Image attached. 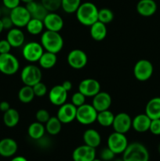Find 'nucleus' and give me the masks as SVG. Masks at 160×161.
<instances>
[{
    "instance_id": "1",
    "label": "nucleus",
    "mask_w": 160,
    "mask_h": 161,
    "mask_svg": "<svg viewBox=\"0 0 160 161\" xmlns=\"http://www.w3.org/2000/svg\"><path fill=\"white\" fill-rule=\"evenodd\" d=\"M98 8L91 2L81 3L75 12L76 18L81 25L90 27L98 20Z\"/></svg>"
},
{
    "instance_id": "2",
    "label": "nucleus",
    "mask_w": 160,
    "mask_h": 161,
    "mask_svg": "<svg viewBox=\"0 0 160 161\" xmlns=\"http://www.w3.org/2000/svg\"><path fill=\"white\" fill-rule=\"evenodd\" d=\"M40 43L45 51L56 54L64 47V39L60 32L46 30L42 33Z\"/></svg>"
},
{
    "instance_id": "3",
    "label": "nucleus",
    "mask_w": 160,
    "mask_h": 161,
    "mask_svg": "<svg viewBox=\"0 0 160 161\" xmlns=\"http://www.w3.org/2000/svg\"><path fill=\"white\" fill-rule=\"evenodd\" d=\"M124 161H149V153L147 148L140 142L128 145L122 153Z\"/></svg>"
},
{
    "instance_id": "4",
    "label": "nucleus",
    "mask_w": 160,
    "mask_h": 161,
    "mask_svg": "<svg viewBox=\"0 0 160 161\" xmlns=\"http://www.w3.org/2000/svg\"><path fill=\"white\" fill-rule=\"evenodd\" d=\"M42 78V74L41 69L39 66L33 64L25 66L20 73V80L26 86H33L36 83L41 82Z\"/></svg>"
},
{
    "instance_id": "5",
    "label": "nucleus",
    "mask_w": 160,
    "mask_h": 161,
    "mask_svg": "<svg viewBox=\"0 0 160 161\" xmlns=\"http://www.w3.org/2000/svg\"><path fill=\"white\" fill-rule=\"evenodd\" d=\"M20 69V62L11 53L0 54V72L6 75H13Z\"/></svg>"
},
{
    "instance_id": "6",
    "label": "nucleus",
    "mask_w": 160,
    "mask_h": 161,
    "mask_svg": "<svg viewBox=\"0 0 160 161\" xmlns=\"http://www.w3.org/2000/svg\"><path fill=\"white\" fill-rule=\"evenodd\" d=\"M97 113L98 112L92 105L85 103L77 108L75 119L83 125H89L97 121Z\"/></svg>"
},
{
    "instance_id": "7",
    "label": "nucleus",
    "mask_w": 160,
    "mask_h": 161,
    "mask_svg": "<svg viewBox=\"0 0 160 161\" xmlns=\"http://www.w3.org/2000/svg\"><path fill=\"white\" fill-rule=\"evenodd\" d=\"M154 67L150 61L141 59L136 61L133 67V75L135 78L141 82L148 80L153 75Z\"/></svg>"
},
{
    "instance_id": "8",
    "label": "nucleus",
    "mask_w": 160,
    "mask_h": 161,
    "mask_svg": "<svg viewBox=\"0 0 160 161\" xmlns=\"http://www.w3.org/2000/svg\"><path fill=\"white\" fill-rule=\"evenodd\" d=\"M44 53V49L40 42H31L24 44L22 49V55L27 61L35 63L39 61L41 56Z\"/></svg>"
},
{
    "instance_id": "9",
    "label": "nucleus",
    "mask_w": 160,
    "mask_h": 161,
    "mask_svg": "<svg viewBox=\"0 0 160 161\" xmlns=\"http://www.w3.org/2000/svg\"><path fill=\"white\" fill-rule=\"evenodd\" d=\"M108 147L115 154H122L128 146V140L125 134L119 133L114 131L108 136Z\"/></svg>"
},
{
    "instance_id": "10",
    "label": "nucleus",
    "mask_w": 160,
    "mask_h": 161,
    "mask_svg": "<svg viewBox=\"0 0 160 161\" xmlns=\"http://www.w3.org/2000/svg\"><path fill=\"white\" fill-rule=\"evenodd\" d=\"M9 17L12 20L13 24L17 28H24L26 27L27 24L31 20V17L29 11L25 6H18L17 7L11 9L9 11Z\"/></svg>"
},
{
    "instance_id": "11",
    "label": "nucleus",
    "mask_w": 160,
    "mask_h": 161,
    "mask_svg": "<svg viewBox=\"0 0 160 161\" xmlns=\"http://www.w3.org/2000/svg\"><path fill=\"white\" fill-rule=\"evenodd\" d=\"M67 61L71 68L76 70L83 69L87 64V54L80 49H74L67 54Z\"/></svg>"
},
{
    "instance_id": "12",
    "label": "nucleus",
    "mask_w": 160,
    "mask_h": 161,
    "mask_svg": "<svg viewBox=\"0 0 160 161\" xmlns=\"http://www.w3.org/2000/svg\"><path fill=\"white\" fill-rule=\"evenodd\" d=\"M114 131L125 134L132 128V118L126 113H119L115 116L112 124Z\"/></svg>"
},
{
    "instance_id": "13",
    "label": "nucleus",
    "mask_w": 160,
    "mask_h": 161,
    "mask_svg": "<svg viewBox=\"0 0 160 161\" xmlns=\"http://www.w3.org/2000/svg\"><path fill=\"white\" fill-rule=\"evenodd\" d=\"M77 107L73 104L64 103L61 105L56 113V117L63 124H67L74 121L76 118Z\"/></svg>"
},
{
    "instance_id": "14",
    "label": "nucleus",
    "mask_w": 160,
    "mask_h": 161,
    "mask_svg": "<svg viewBox=\"0 0 160 161\" xmlns=\"http://www.w3.org/2000/svg\"><path fill=\"white\" fill-rule=\"evenodd\" d=\"M78 91L86 97H93L100 91V84L95 79H85L80 82Z\"/></svg>"
},
{
    "instance_id": "15",
    "label": "nucleus",
    "mask_w": 160,
    "mask_h": 161,
    "mask_svg": "<svg viewBox=\"0 0 160 161\" xmlns=\"http://www.w3.org/2000/svg\"><path fill=\"white\" fill-rule=\"evenodd\" d=\"M96 158V149L86 145L78 146L72 153L74 161H93Z\"/></svg>"
},
{
    "instance_id": "16",
    "label": "nucleus",
    "mask_w": 160,
    "mask_h": 161,
    "mask_svg": "<svg viewBox=\"0 0 160 161\" xmlns=\"http://www.w3.org/2000/svg\"><path fill=\"white\" fill-rule=\"evenodd\" d=\"M44 27L49 31L60 32L64 27V20L58 14L55 12H49L43 19Z\"/></svg>"
},
{
    "instance_id": "17",
    "label": "nucleus",
    "mask_w": 160,
    "mask_h": 161,
    "mask_svg": "<svg viewBox=\"0 0 160 161\" xmlns=\"http://www.w3.org/2000/svg\"><path fill=\"white\" fill-rule=\"evenodd\" d=\"M67 98V91L62 85H56L50 89L49 92V100L53 105L61 106L66 103Z\"/></svg>"
},
{
    "instance_id": "18",
    "label": "nucleus",
    "mask_w": 160,
    "mask_h": 161,
    "mask_svg": "<svg viewBox=\"0 0 160 161\" xmlns=\"http://www.w3.org/2000/svg\"><path fill=\"white\" fill-rule=\"evenodd\" d=\"M112 99L108 93L100 91L98 94L93 97L92 105L97 112L104 111L109 109L111 105Z\"/></svg>"
},
{
    "instance_id": "19",
    "label": "nucleus",
    "mask_w": 160,
    "mask_h": 161,
    "mask_svg": "<svg viewBox=\"0 0 160 161\" xmlns=\"http://www.w3.org/2000/svg\"><path fill=\"white\" fill-rule=\"evenodd\" d=\"M18 145L14 139L5 138L0 140V156L3 157H12L17 152Z\"/></svg>"
},
{
    "instance_id": "20",
    "label": "nucleus",
    "mask_w": 160,
    "mask_h": 161,
    "mask_svg": "<svg viewBox=\"0 0 160 161\" xmlns=\"http://www.w3.org/2000/svg\"><path fill=\"white\" fill-rule=\"evenodd\" d=\"M136 12L141 16L148 17L153 16L157 11V3L155 0H139L136 3Z\"/></svg>"
},
{
    "instance_id": "21",
    "label": "nucleus",
    "mask_w": 160,
    "mask_h": 161,
    "mask_svg": "<svg viewBox=\"0 0 160 161\" xmlns=\"http://www.w3.org/2000/svg\"><path fill=\"white\" fill-rule=\"evenodd\" d=\"M6 39L11 47L14 48H18L22 47L24 43L25 35L22 30L19 28H12L8 31L6 35Z\"/></svg>"
},
{
    "instance_id": "22",
    "label": "nucleus",
    "mask_w": 160,
    "mask_h": 161,
    "mask_svg": "<svg viewBox=\"0 0 160 161\" xmlns=\"http://www.w3.org/2000/svg\"><path fill=\"white\" fill-rule=\"evenodd\" d=\"M152 119L145 114H138L132 119V127L138 133H144L149 130Z\"/></svg>"
},
{
    "instance_id": "23",
    "label": "nucleus",
    "mask_w": 160,
    "mask_h": 161,
    "mask_svg": "<svg viewBox=\"0 0 160 161\" xmlns=\"http://www.w3.org/2000/svg\"><path fill=\"white\" fill-rule=\"evenodd\" d=\"M25 7L29 11L31 18H36L43 20V19L49 13V11L45 9V7L42 3L35 2V0L27 3Z\"/></svg>"
},
{
    "instance_id": "24",
    "label": "nucleus",
    "mask_w": 160,
    "mask_h": 161,
    "mask_svg": "<svg viewBox=\"0 0 160 161\" xmlns=\"http://www.w3.org/2000/svg\"><path fill=\"white\" fill-rule=\"evenodd\" d=\"M83 142L85 145L93 148H97L101 143V136L95 129H87L83 133Z\"/></svg>"
},
{
    "instance_id": "25",
    "label": "nucleus",
    "mask_w": 160,
    "mask_h": 161,
    "mask_svg": "<svg viewBox=\"0 0 160 161\" xmlns=\"http://www.w3.org/2000/svg\"><path fill=\"white\" fill-rule=\"evenodd\" d=\"M145 114L151 119H160V97H153L147 102Z\"/></svg>"
},
{
    "instance_id": "26",
    "label": "nucleus",
    "mask_w": 160,
    "mask_h": 161,
    "mask_svg": "<svg viewBox=\"0 0 160 161\" xmlns=\"http://www.w3.org/2000/svg\"><path fill=\"white\" fill-rule=\"evenodd\" d=\"M89 33H90V36L92 37V39H93L94 40H104L106 38L107 33H108L106 25L97 20L90 26Z\"/></svg>"
},
{
    "instance_id": "27",
    "label": "nucleus",
    "mask_w": 160,
    "mask_h": 161,
    "mask_svg": "<svg viewBox=\"0 0 160 161\" xmlns=\"http://www.w3.org/2000/svg\"><path fill=\"white\" fill-rule=\"evenodd\" d=\"M45 132L46 131H45V124H41L38 121L30 124L28 128V136L35 141H37L39 138L43 137Z\"/></svg>"
},
{
    "instance_id": "28",
    "label": "nucleus",
    "mask_w": 160,
    "mask_h": 161,
    "mask_svg": "<svg viewBox=\"0 0 160 161\" xmlns=\"http://www.w3.org/2000/svg\"><path fill=\"white\" fill-rule=\"evenodd\" d=\"M19 121H20V114L15 108H10L3 114V123L7 127L12 128L16 127L19 124Z\"/></svg>"
},
{
    "instance_id": "29",
    "label": "nucleus",
    "mask_w": 160,
    "mask_h": 161,
    "mask_svg": "<svg viewBox=\"0 0 160 161\" xmlns=\"http://www.w3.org/2000/svg\"><path fill=\"white\" fill-rule=\"evenodd\" d=\"M56 61H57V57L56 53L44 51L38 62L42 69H50L54 67L55 64H56Z\"/></svg>"
},
{
    "instance_id": "30",
    "label": "nucleus",
    "mask_w": 160,
    "mask_h": 161,
    "mask_svg": "<svg viewBox=\"0 0 160 161\" xmlns=\"http://www.w3.org/2000/svg\"><path fill=\"white\" fill-rule=\"evenodd\" d=\"M62 123L56 116H50L49 120L45 124V131L50 135H56L61 131Z\"/></svg>"
},
{
    "instance_id": "31",
    "label": "nucleus",
    "mask_w": 160,
    "mask_h": 161,
    "mask_svg": "<svg viewBox=\"0 0 160 161\" xmlns=\"http://www.w3.org/2000/svg\"><path fill=\"white\" fill-rule=\"evenodd\" d=\"M25 28L29 34L32 36H37L43 32L45 27H44L43 20L36 18H31Z\"/></svg>"
},
{
    "instance_id": "32",
    "label": "nucleus",
    "mask_w": 160,
    "mask_h": 161,
    "mask_svg": "<svg viewBox=\"0 0 160 161\" xmlns=\"http://www.w3.org/2000/svg\"><path fill=\"white\" fill-rule=\"evenodd\" d=\"M114 118L115 115L109 109H108L104 110V111L98 112L97 121L101 127H108L112 126Z\"/></svg>"
},
{
    "instance_id": "33",
    "label": "nucleus",
    "mask_w": 160,
    "mask_h": 161,
    "mask_svg": "<svg viewBox=\"0 0 160 161\" xmlns=\"http://www.w3.org/2000/svg\"><path fill=\"white\" fill-rule=\"evenodd\" d=\"M35 97V95L32 86L24 85L23 87L20 88L18 92V98L22 103H30V102H32Z\"/></svg>"
},
{
    "instance_id": "34",
    "label": "nucleus",
    "mask_w": 160,
    "mask_h": 161,
    "mask_svg": "<svg viewBox=\"0 0 160 161\" xmlns=\"http://www.w3.org/2000/svg\"><path fill=\"white\" fill-rule=\"evenodd\" d=\"M82 3V0H61V7L66 14H75Z\"/></svg>"
},
{
    "instance_id": "35",
    "label": "nucleus",
    "mask_w": 160,
    "mask_h": 161,
    "mask_svg": "<svg viewBox=\"0 0 160 161\" xmlns=\"http://www.w3.org/2000/svg\"><path fill=\"white\" fill-rule=\"evenodd\" d=\"M114 19V14L108 8H102L98 11V20L103 24L108 25Z\"/></svg>"
},
{
    "instance_id": "36",
    "label": "nucleus",
    "mask_w": 160,
    "mask_h": 161,
    "mask_svg": "<svg viewBox=\"0 0 160 161\" xmlns=\"http://www.w3.org/2000/svg\"><path fill=\"white\" fill-rule=\"evenodd\" d=\"M49 12H55L61 7V0H40Z\"/></svg>"
},
{
    "instance_id": "37",
    "label": "nucleus",
    "mask_w": 160,
    "mask_h": 161,
    "mask_svg": "<svg viewBox=\"0 0 160 161\" xmlns=\"http://www.w3.org/2000/svg\"><path fill=\"white\" fill-rule=\"evenodd\" d=\"M33 91H34L35 95L36 97H43L47 94V86L45 83L42 81L36 83L35 85L32 86Z\"/></svg>"
},
{
    "instance_id": "38",
    "label": "nucleus",
    "mask_w": 160,
    "mask_h": 161,
    "mask_svg": "<svg viewBox=\"0 0 160 161\" xmlns=\"http://www.w3.org/2000/svg\"><path fill=\"white\" fill-rule=\"evenodd\" d=\"M86 96L82 94L81 92H79V91L75 92L72 96V103L78 108V107L81 106V105H84L86 103Z\"/></svg>"
},
{
    "instance_id": "39",
    "label": "nucleus",
    "mask_w": 160,
    "mask_h": 161,
    "mask_svg": "<svg viewBox=\"0 0 160 161\" xmlns=\"http://www.w3.org/2000/svg\"><path fill=\"white\" fill-rule=\"evenodd\" d=\"M35 118L36 121L41 123V124H45L50 118V115L46 109L41 108V109H39L36 112Z\"/></svg>"
},
{
    "instance_id": "40",
    "label": "nucleus",
    "mask_w": 160,
    "mask_h": 161,
    "mask_svg": "<svg viewBox=\"0 0 160 161\" xmlns=\"http://www.w3.org/2000/svg\"><path fill=\"white\" fill-rule=\"evenodd\" d=\"M115 154L107 146L104 148L100 153V159L102 161H112L115 159Z\"/></svg>"
},
{
    "instance_id": "41",
    "label": "nucleus",
    "mask_w": 160,
    "mask_h": 161,
    "mask_svg": "<svg viewBox=\"0 0 160 161\" xmlns=\"http://www.w3.org/2000/svg\"><path fill=\"white\" fill-rule=\"evenodd\" d=\"M149 130L155 135H160V119H152Z\"/></svg>"
},
{
    "instance_id": "42",
    "label": "nucleus",
    "mask_w": 160,
    "mask_h": 161,
    "mask_svg": "<svg viewBox=\"0 0 160 161\" xmlns=\"http://www.w3.org/2000/svg\"><path fill=\"white\" fill-rule=\"evenodd\" d=\"M11 48L12 47L7 41V39H6L0 40V54L10 53Z\"/></svg>"
},
{
    "instance_id": "43",
    "label": "nucleus",
    "mask_w": 160,
    "mask_h": 161,
    "mask_svg": "<svg viewBox=\"0 0 160 161\" xmlns=\"http://www.w3.org/2000/svg\"><path fill=\"white\" fill-rule=\"evenodd\" d=\"M3 4L5 8L11 10V9L20 6V0H3Z\"/></svg>"
},
{
    "instance_id": "44",
    "label": "nucleus",
    "mask_w": 160,
    "mask_h": 161,
    "mask_svg": "<svg viewBox=\"0 0 160 161\" xmlns=\"http://www.w3.org/2000/svg\"><path fill=\"white\" fill-rule=\"evenodd\" d=\"M1 20L2 23H3V26L4 30H8V31H9V29H11V28H13V26H14L9 15L3 17L1 18Z\"/></svg>"
},
{
    "instance_id": "45",
    "label": "nucleus",
    "mask_w": 160,
    "mask_h": 161,
    "mask_svg": "<svg viewBox=\"0 0 160 161\" xmlns=\"http://www.w3.org/2000/svg\"><path fill=\"white\" fill-rule=\"evenodd\" d=\"M36 142H39V145L41 146V147H43V148L48 147L50 144V138L48 139V138H47L45 135H44L43 137H42L41 138H39V139L37 140Z\"/></svg>"
},
{
    "instance_id": "46",
    "label": "nucleus",
    "mask_w": 160,
    "mask_h": 161,
    "mask_svg": "<svg viewBox=\"0 0 160 161\" xmlns=\"http://www.w3.org/2000/svg\"><path fill=\"white\" fill-rule=\"evenodd\" d=\"M9 108H10V105L9 102H6V101H3L0 102V111L3 112V113L9 110Z\"/></svg>"
},
{
    "instance_id": "47",
    "label": "nucleus",
    "mask_w": 160,
    "mask_h": 161,
    "mask_svg": "<svg viewBox=\"0 0 160 161\" xmlns=\"http://www.w3.org/2000/svg\"><path fill=\"white\" fill-rule=\"evenodd\" d=\"M61 85H62L63 87H64V89L67 91V92H68V91H70L72 89V82L69 81V80H66V81L63 82V83Z\"/></svg>"
},
{
    "instance_id": "48",
    "label": "nucleus",
    "mask_w": 160,
    "mask_h": 161,
    "mask_svg": "<svg viewBox=\"0 0 160 161\" xmlns=\"http://www.w3.org/2000/svg\"><path fill=\"white\" fill-rule=\"evenodd\" d=\"M10 161H28V160L22 156H17V157H13Z\"/></svg>"
},
{
    "instance_id": "49",
    "label": "nucleus",
    "mask_w": 160,
    "mask_h": 161,
    "mask_svg": "<svg viewBox=\"0 0 160 161\" xmlns=\"http://www.w3.org/2000/svg\"><path fill=\"white\" fill-rule=\"evenodd\" d=\"M4 30V28H3V23H2V20H1V18H0V34H1L2 32H3V31Z\"/></svg>"
},
{
    "instance_id": "50",
    "label": "nucleus",
    "mask_w": 160,
    "mask_h": 161,
    "mask_svg": "<svg viewBox=\"0 0 160 161\" xmlns=\"http://www.w3.org/2000/svg\"><path fill=\"white\" fill-rule=\"evenodd\" d=\"M32 1H35V0H20V2L25 3V4H27V3H30V2H32Z\"/></svg>"
},
{
    "instance_id": "51",
    "label": "nucleus",
    "mask_w": 160,
    "mask_h": 161,
    "mask_svg": "<svg viewBox=\"0 0 160 161\" xmlns=\"http://www.w3.org/2000/svg\"><path fill=\"white\" fill-rule=\"evenodd\" d=\"M112 161H124L123 160H122V159H115H115H114V160H113Z\"/></svg>"
},
{
    "instance_id": "52",
    "label": "nucleus",
    "mask_w": 160,
    "mask_h": 161,
    "mask_svg": "<svg viewBox=\"0 0 160 161\" xmlns=\"http://www.w3.org/2000/svg\"><path fill=\"white\" fill-rule=\"evenodd\" d=\"M93 161H102V160H100V159H97V158H95V159H94V160H93Z\"/></svg>"
},
{
    "instance_id": "53",
    "label": "nucleus",
    "mask_w": 160,
    "mask_h": 161,
    "mask_svg": "<svg viewBox=\"0 0 160 161\" xmlns=\"http://www.w3.org/2000/svg\"><path fill=\"white\" fill-rule=\"evenodd\" d=\"M158 152H159V153H160V144H159V146H158Z\"/></svg>"
},
{
    "instance_id": "54",
    "label": "nucleus",
    "mask_w": 160,
    "mask_h": 161,
    "mask_svg": "<svg viewBox=\"0 0 160 161\" xmlns=\"http://www.w3.org/2000/svg\"><path fill=\"white\" fill-rule=\"evenodd\" d=\"M1 14H2V10H1V9H0V16H1Z\"/></svg>"
}]
</instances>
